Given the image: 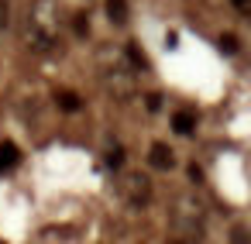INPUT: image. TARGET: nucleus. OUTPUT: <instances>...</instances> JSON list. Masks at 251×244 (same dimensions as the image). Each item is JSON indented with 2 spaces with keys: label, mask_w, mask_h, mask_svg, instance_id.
I'll list each match as a JSON object with an SVG mask.
<instances>
[{
  "label": "nucleus",
  "mask_w": 251,
  "mask_h": 244,
  "mask_svg": "<svg viewBox=\"0 0 251 244\" xmlns=\"http://www.w3.org/2000/svg\"><path fill=\"white\" fill-rule=\"evenodd\" d=\"M124 52H127V59H131V62H134V66H141V69H145V66H148V62H145V55H141V49H138V45H134V42H131V45H127V49H124Z\"/></svg>",
  "instance_id": "9"
},
{
  "label": "nucleus",
  "mask_w": 251,
  "mask_h": 244,
  "mask_svg": "<svg viewBox=\"0 0 251 244\" xmlns=\"http://www.w3.org/2000/svg\"><path fill=\"white\" fill-rule=\"evenodd\" d=\"M107 14L114 24H124L127 21V0H107Z\"/></svg>",
  "instance_id": "7"
},
{
  "label": "nucleus",
  "mask_w": 251,
  "mask_h": 244,
  "mask_svg": "<svg viewBox=\"0 0 251 244\" xmlns=\"http://www.w3.org/2000/svg\"><path fill=\"white\" fill-rule=\"evenodd\" d=\"M220 52H224V55H234V52H237V38H234V35H220Z\"/></svg>",
  "instance_id": "8"
},
{
  "label": "nucleus",
  "mask_w": 251,
  "mask_h": 244,
  "mask_svg": "<svg viewBox=\"0 0 251 244\" xmlns=\"http://www.w3.org/2000/svg\"><path fill=\"white\" fill-rule=\"evenodd\" d=\"M18 162H21L18 145H14V141H4V145H0V175H4V172H11Z\"/></svg>",
  "instance_id": "4"
},
{
  "label": "nucleus",
  "mask_w": 251,
  "mask_h": 244,
  "mask_svg": "<svg viewBox=\"0 0 251 244\" xmlns=\"http://www.w3.org/2000/svg\"><path fill=\"white\" fill-rule=\"evenodd\" d=\"M172 127H176V134L189 138V134L196 131V117H193L189 110H179V114H172Z\"/></svg>",
  "instance_id": "5"
},
{
  "label": "nucleus",
  "mask_w": 251,
  "mask_h": 244,
  "mask_svg": "<svg viewBox=\"0 0 251 244\" xmlns=\"http://www.w3.org/2000/svg\"><path fill=\"white\" fill-rule=\"evenodd\" d=\"M55 103H59L66 114H76V110L83 107V100H79L76 93H69V90H59V93H55Z\"/></svg>",
  "instance_id": "6"
},
{
  "label": "nucleus",
  "mask_w": 251,
  "mask_h": 244,
  "mask_svg": "<svg viewBox=\"0 0 251 244\" xmlns=\"http://www.w3.org/2000/svg\"><path fill=\"white\" fill-rule=\"evenodd\" d=\"M234 7H248V0H234Z\"/></svg>",
  "instance_id": "13"
},
{
  "label": "nucleus",
  "mask_w": 251,
  "mask_h": 244,
  "mask_svg": "<svg viewBox=\"0 0 251 244\" xmlns=\"http://www.w3.org/2000/svg\"><path fill=\"white\" fill-rule=\"evenodd\" d=\"M7 18H11V7L7 0H0V28H7Z\"/></svg>",
  "instance_id": "11"
},
{
  "label": "nucleus",
  "mask_w": 251,
  "mask_h": 244,
  "mask_svg": "<svg viewBox=\"0 0 251 244\" xmlns=\"http://www.w3.org/2000/svg\"><path fill=\"white\" fill-rule=\"evenodd\" d=\"M148 162L155 165V169H172L176 165V155H172V148L169 145H151V151H148Z\"/></svg>",
  "instance_id": "3"
},
{
  "label": "nucleus",
  "mask_w": 251,
  "mask_h": 244,
  "mask_svg": "<svg viewBox=\"0 0 251 244\" xmlns=\"http://www.w3.org/2000/svg\"><path fill=\"white\" fill-rule=\"evenodd\" d=\"M107 165H110V169H121V165H124V151H121V148H114V151L107 155Z\"/></svg>",
  "instance_id": "10"
},
{
  "label": "nucleus",
  "mask_w": 251,
  "mask_h": 244,
  "mask_svg": "<svg viewBox=\"0 0 251 244\" xmlns=\"http://www.w3.org/2000/svg\"><path fill=\"white\" fill-rule=\"evenodd\" d=\"M59 18H55V4L52 0H38L35 7H28V28H25V42L35 52H52L59 42Z\"/></svg>",
  "instance_id": "1"
},
{
  "label": "nucleus",
  "mask_w": 251,
  "mask_h": 244,
  "mask_svg": "<svg viewBox=\"0 0 251 244\" xmlns=\"http://www.w3.org/2000/svg\"><path fill=\"white\" fill-rule=\"evenodd\" d=\"M158 107H162V97H158V93H151V97H148V110H151V114H155V110H158Z\"/></svg>",
  "instance_id": "12"
},
{
  "label": "nucleus",
  "mask_w": 251,
  "mask_h": 244,
  "mask_svg": "<svg viewBox=\"0 0 251 244\" xmlns=\"http://www.w3.org/2000/svg\"><path fill=\"white\" fill-rule=\"evenodd\" d=\"M124 193H127L134 203H145V199L151 196V182H148L141 172H131V175H124Z\"/></svg>",
  "instance_id": "2"
}]
</instances>
